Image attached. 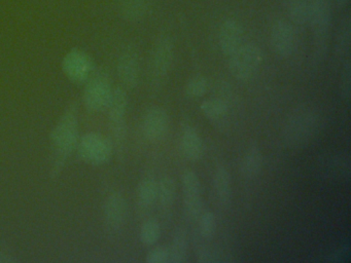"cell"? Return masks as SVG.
Returning <instances> with one entry per match:
<instances>
[{
	"mask_svg": "<svg viewBox=\"0 0 351 263\" xmlns=\"http://www.w3.org/2000/svg\"><path fill=\"white\" fill-rule=\"evenodd\" d=\"M242 36H243V29L237 20L229 18L225 21L219 33V45L221 53L230 57L234 51L241 47Z\"/></svg>",
	"mask_w": 351,
	"mask_h": 263,
	"instance_id": "2e32d148",
	"label": "cell"
},
{
	"mask_svg": "<svg viewBox=\"0 0 351 263\" xmlns=\"http://www.w3.org/2000/svg\"><path fill=\"white\" fill-rule=\"evenodd\" d=\"M176 199V183L171 176H164L158 182V197L164 210L170 209Z\"/></svg>",
	"mask_w": 351,
	"mask_h": 263,
	"instance_id": "7402d4cb",
	"label": "cell"
},
{
	"mask_svg": "<svg viewBox=\"0 0 351 263\" xmlns=\"http://www.w3.org/2000/svg\"><path fill=\"white\" fill-rule=\"evenodd\" d=\"M217 255L210 249L201 248L197 252V261L200 263L215 262V261H217V259H215Z\"/></svg>",
	"mask_w": 351,
	"mask_h": 263,
	"instance_id": "4dcf8cb0",
	"label": "cell"
},
{
	"mask_svg": "<svg viewBox=\"0 0 351 263\" xmlns=\"http://www.w3.org/2000/svg\"><path fill=\"white\" fill-rule=\"evenodd\" d=\"M149 8V0H123L121 14L128 21L141 20L147 14Z\"/></svg>",
	"mask_w": 351,
	"mask_h": 263,
	"instance_id": "cb8c5ba5",
	"label": "cell"
},
{
	"mask_svg": "<svg viewBox=\"0 0 351 263\" xmlns=\"http://www.w3.org/2000/svg\"><path fill=\"white\" fill-rule=\"evenodd\" d=\"M79 103L73 101L63 111L51 131L52 160H51L50 177L56 180L66 166L67 160L77 149L80 135Z\"/></svg>",
	"mask_w": 351,
	"mask_h": 263,
	"instance_id": "6da1fadb",
	"label": "cell"
},
{
	"mask_svg": "<svg viewBox=\"0 0 351 263\" xmlns=\"http://www.w3.org/2000/svg\"><path fill=\"white\" fill-rule=\"evenodd\" d=\"M158 182L152 177H147L139 183L137 187V201L139 207L147 209L157 201Z\"/></svg>",
	"mask_w": 351,
	"mask_h": 263,
	"instance_id": "44dd1931",
	"label": "cell"
},
{
	"mask_svg": "<svg viewBox=\"0 0 351 263\" xmlns=\"http://www.w3.org/2000/svg\"><path fill=\"white\" fill-rule=\"evenodd\" d=\"M213 188L217 203L221 207H229L232 201V179L229 170L226 166H219L215 170Z\"/></svg>",
	"mask_w": 351,
	"mask_h": 263,
	"instance_id": "ac0fdd59",
	"label": "cell"
},
{
	"mask_svg": "<svg viewBox=\"0 0 351 263\" xmlns=\"http://www.w3.org/2000/svg\"><path fill=\"white\" fill-rule=\"evenodd\" d=\"M350 23L347 22L342 27V32L340 34V38H339V45H340L341 51H348L349 43H350V27H349Z\"/></svg>",
	"mask_w": 351,
	"mask_h": 263,
	"instance_id": "1f68e13d",
	"label": "cell"
},
{
	"mask_svg": "<svg viewBox=\"0 0 351 263\" xmlns=\"http://www.w3.org/2000/svg\"><path fill=\"white\" fill-rule=\"evenodd\" d=\"M174 57V47L170 37H162L153 51L151 60L152 82L155 84L163 82L167 76Z\"/></svg>",
	"mask_w": 351,
	"mask_h": 263,
	"instance_id": "30bf717a",
	"label": "cell"
},
{
	"mask_svg": "<svg viewBox=\"0 0 351 263\" xmlns=\"http://www.w3.org/2000/svg\"><path fill=\"white\" fill-rule=\"evenodd\" d=\"M169 118L160 107H153L145 112L143 121V135L149 141H159L167 134Z\"/></svg>",
	"mask_w": 351,
	"mask_h": 263,
	"instance_id": "5bb4252c",
	"label": "cell"
},
{
	"mask_svg": "<svg viewBox=\"0 0 351 263\" xmlns=\"http://www.w3.org/2000/svg\"><path fill=\"white\" fill-rule=\"evenodd\" d=\"M77 150L84 162L92 166H102L112 158L114 144L106 136L90 132L80 137Z\"/></svg>",
	"mask_w": 351,
	"mask_h": 263,
	"instance_id": "3957f363",
	"label": "cell"
},
{
	"mask_svg": "<svg viewBox=\"0 0 351 263\" xmlns=\"http://www.w3.org/2000/svg\"><path fill=\"white\" fill-rule=\"evenodd\" d=\"M184 155L191 162H198L204 154V143L195 127L186 125L184 127L180 138Z\"/></svg>",
	"mask_w": 351,
	"mask_h": 263,
	"instance_id": "e0dca14e",
	"label": "cell"
},
{
	"mask_svg": "<svg viewBox=\"0 0 351 263\" xmlns=\"http://www.w3.org/2000/svg\"><path fill=\"white\" fill-rule=\"evenodd\" d=\"M128 203L124 195L118 191L110 193L104 205V219L106 228L110 231L121 229L126 223Z\"/></svg>",
	"mask_w": 351,
	"mask_h": 263,
	"instance_id": "7c38bea8",
	"label": "cell"
},
{
	"mask_svg": "<svg viewBox=\"0 0 351 263\" xmlns=\"http://www.w3.org/2000/svg\"><path fill=\"white\" fill-rule=\"evenodd\" d=\"M19 259L5 249L0 248V263H16Z\"/></svg>",
	"mask_w": 351,
	"mask_h": 263,
	"instance_id": "d6a6232c",
	"label": "cell"
},
{
	"mask_svg": "<svg viewBox=\"0 0 351 263\" xmlns=\"http://www.w3.org/2000/svg\"><path fill=\"white\" fill-rule=\"evenodd\" d=\"M263 168L262 151L256 146L246 150L241 160V173L246 178H254L260 174Z\"/></svg>",
	"mask_w": 351,
	"mask_h": 263,
	"instance_id": "ffe728a7",
	"label": "cell"
},
{
	"mask_svg": "<svg viewBox=\"0 0 351 263\" xmlns=\"http://www.w3.org/2000/svg\"><path fill=\"white\" fill-rule=\"evenodd\" d=\"M317 172L328 180L348 181L351 174L350 156L343 152L326 153L317 162Z\"/></svg>",
	"mask_w": 351,
	"mask_h": 263,
	"instance_id": "ba28073f",
	"label": "cell"
},
{
	"mask_svg": "<svg viewBox=\"0 0 351 263\" xmlns=\"http://www.w3.org/2000/svg\"><path fill=\"white\" fill-rule=\"evenodd\" d=\"M188 236L184 228H176L169 248V262L184 263L188 259Z\"/></svg>",
	"mask_w": 351,
	"mask_h": 263,
	"instance_id": "d6986e66",
	"label": "cell"
},
{
	"mask_svg": "<svg viewBox=\"0 0 351 263\" xmlns=\"http://www.w3.org/2000/svg\"><path fill=\"white\" fill-rule=\"evenodd\" d=\"M161 236V226L159 222L154 219H149L143 222L139 232L141 242L145 246H153Z\"/></svg>",
	"mask_w": 351,
	"mask_h": 263,
	"instance_id": "484cf974",
	"label": "cell"
},
{
	"mask_svg": "<svg viewBox=\"0 0 351 263\" xmlns=\"http://www.w3.org/2000/svg\"><path fill=\"white\" fill-rule=\"evenodd\" d=\"M271 45L277 55L289 57L295 47V31L289 22L279 20L271 29Z\"/></svg>",
	"mask_w": 351,
	"mask_h": 263,
	"instance_id": "9a60e30c",
	"label": "cell"
},
{
	"mask_svg": "<svg viewBox=\"0 0 351 263\" xmlns=\"http://www.w3.org/2000/svg\"><path fill=\"white\" fill-rule=\"evenodd\" d=\"M287 12L289 18L297 25L308 23V0H287Z\"/></svg>",
	"mask_w": 351,
	"mask_h": 263,
	"instance_id": "d4e9b609",
	"label": "cell"
},
{
	"mask_svg": "<svg viewBox=\"0 0 351 263\" xmlns=\"http://www.w3.org/2000/svg\"><path fill=\"white\" fill-rule=\"evenodd\" d=\"M200 109L204 116L213 121L225 118L229 111L227 102L221 98L206 99L201 103Z\"/></svg>",
	"mask_w": 351,
	"mask_h": 263,
	"instance_id": "603a6c76",
	"label": "cell"
},
{
	"mask_svg": "<svg viewBox=\"0 0 351 263\" xmlns=\"http://www.w3.org/2000/svg\"><path fill=\"white\" fill-rule=\"evenodd\" d=\"M308 23L311 25L313 30L315 51L318 55H322L326 49L330 34V0H308Z\"/></svg>",
	"mask_w": 351,
	"mask_h": 263,
	"instance_id": "5b68a950",
	"label": "cell"
},
{
	"mask_svg": "<svg viewBox=\"0 0 351 263\" xmlns=\"http://www.w3.org/2000/svg\"><path fill=\"white\" fill-rule=\"evenodd\" d=\"M207 88H208V84H207L206 78L204 76H195V77L191 78L186 84V94L190 98H201L206 92Z\"/></svg>",
	"mask_w": 351,
	"mask_h": 263,
	"instance_id": "83f0119b",
	"label": "cell"
},
{
	"mask_svg": "<svg viewBox=\"0 0 351 263\" xmlns=\"http://www.w3.org/2000/svg\"><path fill=\"white\" fill-rule=\"evenodd\" d=\"M112 88L110 76L106 72H97L89 77L84 90L83 101L86 108L92 112H99L108 108Z\"/></svg>",
	"mask_w": 351,
	"mask_h": 263,
	"instance_id": "52a82bcc",
	"label": "cell"
},
{
	"mask_svg": "<svg viewBox=\"0 0 351 263\" xmlns=\"http://www.w3.org/2000/svg\"><path fill=\"white\" fill-rule=\"evenodd\" d=\"M263 59L264 55L258 45L246 43L230 55V71L236 79L246 82L260 69Z\"/></svg>",
	"mask_w": 351,
	"mask_h": 263,
	"instance_id": "277c9868",
	"label": "cell"
},
{
	"mask_svg": "<svg viewBox=\"0 0 351 263\" xmlns=\"http://www.w3.org/2000/svg\"><path fill=\"white\" fill-rule=\"evenodd\" d=\"M118 74L122 84L127 88H136L141 76V59L134 47L123 49L118 60Z\"/></svg>",
	"mask_w": 351,
	"mask_h": 263,
	"instance_id": "4fadbf2b",
	"label": "cell"
},
{
	"mask_svg": "<svg viewBox=\"0 0 351 263\" xmlns=\"http://www.w3.org/2000/svg\"><path fill=\"white\" fill-rule=\"evenodd\" d=\"M341 92L344 100H350L351 96V69L350 63L347 62L346 66L342 72V80H341Z\"/></svg>",
	"mask_w": 351,
	"mask_h": 263,
	"instance_id": "f546056e",
	"label": "cell"
},
{
	"mask_svg": "<svg viewBox=\"0 0 351 263\" xmlns=\"http://www.w3.org/2000/svg\"><path fill=\"white\" fill-rule=\"evenodd\" d=\"M199 232L202 238L209 240L217 230V218L211 211H205L199 216Z\"/></svg>",
	"mask_w": 351,
	"mask_h": 263,
	"instance_id": "4316f807",
	"label": "cell"
},
{
	"mask_svg": "<svg viewBox=\"0 0 351 263\" xmlns=\"http://www.w3.org/2000/svg\"><path fill=\"white\" fill-rule=\"evenodd\" d=\"M62 69L66 77L75 84L87 82L92 74V61L81 49H73L65 55Z\"/></svg>",
	"mask_w": 351,
	"mask_h": 263,
	"instance_id": "8fae6325",
	"label": "cell"
},
{
	"mask_svg": "<svg viewBox=\"0 0 351 263\" xmlns=\"http://www.w3.org/2000/svg\"><path fill=\"white\" fill-rule=\"evenodd\" d=\"M180 180L184 195V212L191 219H197L202 213V187L200 178L194 171L186 170L182 173Z\"/></svg>",
	"mask_w": 351,
	"mask_h": 263,
	"instance_id": "9c48e42d",
	"label": "cell"
},
{
	"mask_svg": "<svg viewBox=\"0 0 351 263\" xmlns=\"http://www.w3.org/2000/svg\"><path fill=\"white\" fill-rule=\"evenodd\" d=\"M128 107V97L124 88H116L112 90L108 105V123L112 135V144L121 150L126 140V113Z\"/></svg>",
	"mask_w": 351,
	"mask_h": 263,
	"instance_id": "8992f818",
	"label": "cell"
},
{
	"mask_svg": "<svg viewBox=\"0 0 351 263\" xmlns=\"http://www.w3.org/2000/svg\"><path fill=\"white\" fill-rule=\"evenodd\" d=\"M147 263H167L169 262V248L166 246H158L152 249L147 253Z\"/></svg>",
	"mask_w": 351,
	"mask_h": 263,
	"instance_id": "f1b7e54d",
	"label": "cell"
},
{
	"mask_svg": "<svg viewBox=\"0 0 351 263\" xmlns=\"http://www.w3.org/2000/svg\"><path fill=\"white\" fill-rule=\"evenodd\" d=\"M338 1V4L340 6H345L348 4L349 0H337Z\"/></svg>",
	"mask_w": 351,
	"mask_h": 263,
	"instance_id": "836d02e7",
	"label": "cell"
},
{
	"mask_svg": "<svg viewBox=\"0 0 351 263\" xmlns=\"http://www.w3.org/2000/svg\"><path fill=\"white\" fill-rule=\"evenodd\" d=\"M320 123V116L313 109H298L285 121L283 127L285 144L293 149L303 148L317 135Z\"/></svg>",
	"mask_w": 351,
	"mask_h": 263,
	"instance_id": "7a4b0ae2",
	"label": "cell"
}]
</instances>
